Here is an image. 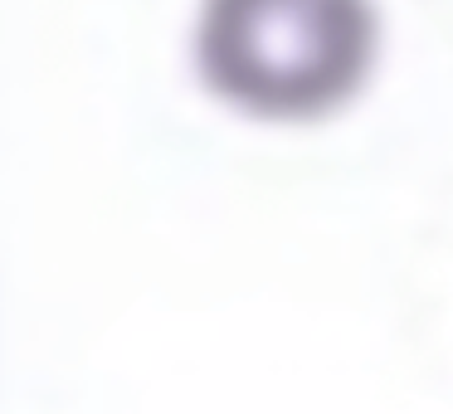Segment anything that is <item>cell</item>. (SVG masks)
<instances>
[{"label":"cell","instance_id":"1","mask_svg":"<svg viewBox=\"0 0 453 414\" xmlns=\"http://www.w3.org/2000/svg\"><path fill=\"white\" fill-rule=\"evenodd\" d=\"M375 0H200L190 59L210 98L254 122H322L371 83Z\"/></svg>","mask_w":453,"mask_h":414}]
</instances>
